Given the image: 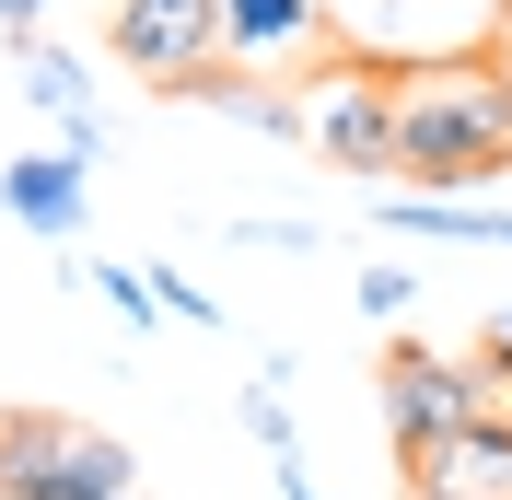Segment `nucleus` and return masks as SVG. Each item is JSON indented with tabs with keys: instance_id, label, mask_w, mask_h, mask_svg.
Returning a JSON list of instances; mask_svg holds the SVG:
<instances>
[{
	"instance_id": "1",
	"label": "nucleus",
	"mask_w": 512,
	"mask_h": 500,
	"mask_svg": "<svg viewBox=\"0 0 512 500\" xmlns=\"http://www.w3.org/2000/svg\"><path fill=\"white\" fill-rule=\"evenodd\" d=\"M512 163V94H501V59H431V70H396V152L384 175L408 187H478Z\"/></svg>"
},
{
	"instance_id": "2",
	"label": "nucleus",
	"mask_w": 512,
	"mask_h": 500,
	"mask_svg": "<svg viewBox=\"0 0 512 500\" xmlns=\"http://www.w3.org/2000/svg\"><path fill=\"white\" fill-rule=\"evenodd\" d=\"M128 477V442L47 407H0V500H128Z\"/></svg>"
},
{
	"instance_id": "3",
	"label": "nucleus",
	"mask_w": 512,
	"mask_h": 500,
	"mask_svg": "<svg viewBox=\"0 0 512 500\" xmlns=\"http://www.w3.org/2000/svg\"><path fill=\"white\" fill-rule=\"evenodd\" d=\"M373 396H384V431H396V466H419V454H443L501 384H489L478 349H419V338H396V349H384V373H373Z\"/></svg>"
},
{
	"instance_id": "4",
	"label": "nucleus",
	"mask_w": 512,
	"mask_h": 500,
	"mask_svg": "<svg viewBox=\"0 0 512 500\" xmlns=\"http://www.w3.org/2000/svg\"><path fill=\"white\" fill-rule=\"evenodd\" d=\"M105 59L152 94H187L222 70V0H117L105 12Z\"/></svg>"
},
{
	"instance_id": "5",
	"label": "nucleus",
	"mask_w": 512,
	"mask_h": 500,
	"mask_svg": "<svg viewBox=\"0 0 512 500\" xmlns=\"http://www.w3.org/2000/svg\"><path fill=\"white\" fill-rule=\"evenodd\" d=\"M303 152H326L338 175H384L396 152V70L384 59H338L303 82Z\"/></svg>"
},
{
	"instance_id": "6",
	"label": "nucleus",
	"mask_w": 512,
	"mask_h": 500,
	"mask_svg": "<svg viewBox=\"0 0 512 500\" xmlns=\"http://www.w3.org/2000/svg\"><path fill=\"white\" fill-rule=\"evenodd\" d=\"M326 47V0H222V70H303Z\"/></svg>"
},
{
	"instance_id": "7",
	"label": "nucleus",
	"mask_w": 512,
	"mask_h": 500,
	"mask_svg": "<svg viewBox=\"0 0 512 500\" xmlns=\"http://www.w3.org/2000/svg\"><path fill=\"white\" fill-rule=\"evenodd\" d=\"M408 489H454V500H512V396H489L443 454H419Z\"/></svg>"
},
{
	"instance_id": "8",
	"label": "nucleus",
	"mask_w": 512,
	"mask_h": 500,
	"mask_svg": "<svg viewBox=\"0 0 512 500\" xmlns=\"http://www.w3.org/2000/svg\"><path fill=\"white\" fill-rule=\"evenodd\" d=\"M0 210L24 221V233H47V245H70V233H82V210H94V163H70V152L0 163Z\"/></svg>"
},
{
	"instance_id": "9",
	"label": "nucleus",
	"mask_w": 512,
	"mask_h": 500,
	"mask_svg": "<svg viewBox=\"0 0 512 500\" xmlns=\"http://www.w3.org/2000/svg\"><path fill=\"white\" fill-rule=\"evenodd\" d=\"M396 233H443V245H512V210H466V198H384Z\"/></svg>"
},
{
	"instance_id": "10",
	"label": "nucleus",
	"mask_w": 512,
	"mask_h": 500,
	"mask_svg": "<svg viewBox=\"0 0 512 500\" xmlns=\"http://www.w3.org/2000/svg\"><path fill=\"white\" fill-rule=\"evenodd\" d=\"M24 82H35V105H59V117H94V70L70 59V47H47V35H24Z\"/></svg>"
},
{
	"instance_id": "11",
	"label": "nucleus",
	"mask_w": 512,
	"mask_h": 500,
	"mask_svg": "<svg viewBox=\"0 0 512 500\" xmlns=\"http://www.w3.org/2000/svg\"><path fill=\"white\" fill-rule=\"evenodd\" d=\"M94 291H105V314H117V326H163V303H152V280H140V268H105V256H94Z\"/></svg>"
},
{
	"instance_id": "12",
	"label": "nucleus",
	"mask_w": 512,
	"mask_h": 500,
	"mask_svg": "<svg viewBox=\"0 0 512 500\" xmlns=\"http://www.w3.org/2000/svg\"><path fill=\"white\" fill-rule=\"evenodd\" d=\"M140 280H152L163 326H222V303H210V291H187V268H140Z\"/></svg>"
},
{
	"instance_id": "13",
	"label": "nucleus",
	"mask_w": 512,
	"mask_h": 500,
	"mask_svg": "<svg viewBox=\"0 0 512 500\" xmlns=\"http://www.w3.org/2000/svg\"><path fill=\"white\" fill-rule=\"evenodd\" d=\"M419 303V280H408V268H384V256H373V268H361V314H373V326H396V314H408Z\"/></svg>"
},
{
	"instance_id": "14",
	"label": "nucleus",
	"mask_w": 512,
	"mask_h": 500,
	"mask_svg": "<svg viewBox=\"0 0 512 500\" xmlns=\"http://www.w3.org/2000/svg\"><path fill=\"white\" fill-rule=\"evenodd\" d=\"M466 349H478V361H489V384H512V314H489V326H478V338H466Z\"/></svg>"
},
{
	"instance_id": "15",
	"label": "nucleus",
	"mask_w": 512,
	"mask_h": 500,
	"mask_svg": "<svg viewBox=\"0 0 512 500\" xmlns=\"http://www.w3.org/2000/svg\"><path fill=\"white\" fill-rule=\"evenodd\" d=\"M35 24H47V0H0V35H12V47H24Z\"/></svg>"
},
{
	"instance_id": "16",
	"label": "nucleus",
	"mask_w": 512,
	"mask_h": 500,
	"mask_svg": "<svg viewBox=\"0 0 512 500\" xmlns=\"http://www.w3.org/2000/svg\"><path fill=\"white\" fill-rule=\"evenodd\" d=\"M280 500H326L315 477H303V442H291V454H280Z\"/></svg>"
},
{
	"instance_id": "17",
	"label": "nucleus",
	"mask_w": 512,
	"mask_h": 500,
	"mask_svg": "<svg viewBox=\"0 0 512 500\" xmlns=\"http://www.w3.org/2000/svg\"><path fill=\"white\" fill-rule=\"evenodd\" d=\"M408 500H454V489H408Z\"/></svg>"
},
{
	"instance_id": "18",
	"label": "nucleus",
	"mask_w": 512,
	"mask_h": 500,
	"mask_svg": "<svg viewBox=\"0 0 512 500\" xmlns=\"http://www.w3.org/2000/svg\"><path fill=\"white\" fill-rule=\"evenodd\" d=\"M501 94H512V59H501Z\"/></svg>"
},
{
	"instance_id": "19",
	"label": "nucleus",
	"mask_w": 512,
	"mask_h": 500,
	"mask_svg": "<svg viewBox=\"0 0 512 500\" xmlns=\"http://www.w3.org/2000/svg\"><path fill=\"white\" fill-rule=\"evenodd\" d=\"M501 175H512V163H501Z\"/></svg>"
}]
</instances>
